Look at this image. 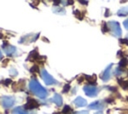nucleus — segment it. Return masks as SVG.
Instances as JSON below:
<instances>
[{
    "mask_svg": "<svg viewBox=\"0 0 128 114\" xmlns=\"http://www.w3.org/2000/svg\"><path fill=\"white\" fill-rule=\"evenodd\" d=\"M29 89H30V91L34 94V95H36V96H38L39 98H45L46 96H47V91H46V89L36 80V79H32L30 82H29Z\"/></svg>",
    "mask_w": 128,
    "mask_h": 114,
    "instance_id": "1",
    "label": "nucleus"
},
{
    "mask_svg": "<svg viewBox=\"0 0 128 114\" xmlns=\"http://www.w3.org/2000/svg\"><path fill=\"white\" fill-rule=\"evenodd\" d=\"M107 26H108L109 30L111 31V33L114 36H116V37H120L121 36L122 31L120 29V26H119L118 22H116V21H109L107 23Z\"/></svg>",
    "mask_w": 128,
    "mask_h": 114,
    "instance_id": "2",
    "label": "nucleus"
},
{
    "mask_svg": "<svg viewBox=\"0 0 128 114\" xmlns=\"http://www.w3.org/2000/svg\"><path fill=\"white\" fill-rule=\"evenodd\" d=\"M40 73H41V77H42V79L44 80V82H45V84L46 85H54V84H58L59 82L57 81V80H55L45 69H41V71H40Z\"/></svg>",
    "mask_w": 128,
    "mask_h": 114,
    "instance_id": "3",
    "label": "nucleus"
},
{
    "mask_svg": "<svg viewBox=\"0 0 128 114\" xmlns=\"http://www.w3.org/2000/svg\"><path fill=\"white\" fill-rule=\"evenodd\" d=\"M0 103L5 109L11 108L15 103V98L12 96H2L0 98Z\"/></svg>",
    "mask_w": 128,
    "mask_h": 114,
    "instance_id": "4",
    "label": "nucleus"
},
{
    "mask_svg": "<svg viewBox=\"0 0 128 114\" xmlns=\"http://www.w3.org/2000/svg\"><path fill=\"white\" fill-rule=\"evenodd\" d=\"M83 90H84L85 94L89 97H95L99 91V89L94 85H86V86H84Z\"/></svg>",
    "mask_w": 128,
    "mask_h": 114,
    "instance_id": "5",
    "label": "nucleus"
},
{
    "mask_svg": "<svg viewBox=\"0 0 128 114\" xmlns=\"http://www.w3.org/2000/svg\"><path fill=\"white\" fill-rule=\"evenodd\" d=\"M3 49H4V52H5L7 55H9V56L14 55V54L16 53V51H17L16 47L7 44V42H4V43H3Z\"/></svg>",
    "mask_w": 128,
    "mask_h": 114,
    "instance_id": "6",
    "label": "nucleus"
},
{
    "mask_svg": "<svg viewBox=\"0 0 128 114\" xmlns=\"http://www.w3.org/2000/svg\"><path fill=\"white\" fill-rule=\"evenodd\" d=\"M39 106V103L36 101V100H34V99H31V98H28V101H27V103L24 105V109L25 110H29V109H34V108H37Z\"/></svg>",
    "mask_w": 128,
    "mask_h": 114,
    "instance_id": "7",
    "label": "nucleus"
},
{
    "mask_svg": "<svg viewBox=\"0 0 128 114\" xmlns=\"http://www.w3.org/2000/svg\"><path fill=\"white\" fill-rule=\"evenodd\" d=\"M112 66H113V64H109V65L107 66V68L104 70V72L102 73V75H101V79H102L103 81L106 82V81L109 80V78H110V71H111Z\"/></svg>",
    "mask_w": 128,
    "mask_h": 114,
    "instance_id": "8",
    "label": "nucleus"
},
{
    "mask_svg": "<svg viewBox=\"0 0 128 114\" xmlns=\"http://www.w3.org/2000/svg\"><path fill=\"white\" fill-rule=\"evenodd\" d=\"M51 101H52L56 106H58V107H60V106L62 105V103H63L62 97H61V95H59V94H55V95L53 96V98H52Z\"/></svg>",
    "mask_w": 128,
    "mask_h": 114,
    "instance_id": "9",
    "label": "nucleus"
},
{
    "mask_svg": "<svg viewBox=\"0 0 128 114\" xmlns=\"http://www.w3.org/2000/svg\"><path fill=\"white\" fill-rule=\"evenodd\" d=\"M74 104H75L77 107H84V106H86L87 102H86V100H85L84 98H82V97H77V98L74 100Z\"/></svg>",
    "mask_w": 128,
    "mask_h": 114,
    "instance_id": "10",
    "label": "nucleus"
},
{
    "mask_svg": "<svg viewBox=\"0 0 128 114\" xmlns=\"http://www.w3.org/2000/svg\"><path fill=\"white\" fill-rule=\"evenodd\" d=\"M103 107H104V104H103L101 101H95V102L91 103V104L88 106L89 109H102Z\"/></svg>",
    "mask_w": 128,
    "mask_h": 114,
    "instance_id": "11",
    "label": "nucleus"
},
{
    "mask_svg": "<svg viewBox=\"0 0 128 114\" xmlns=\"http://www.w3.org/2000/svg\"><path fill=\"white\" fill-rule=\"evenodd\" d=\"M117 14H118V16H120V17L128 15V6H125V7H122L121 9H119L118 12H117Z\"/></svg>",
    "mask_w": 128,
    "mask_h": 114,
    "instance_id": "12",
    "label": "nucleus"
},
{
    "mask_svg": "<svg viewBox=\"0 0 128 114\" xmlns=\"http://www.w3.org/2000/svg\"><path fill=\"white\" fill-rule=\"evenodd\" d=\"M12 114H28L23 107H16L13 109Z\"/></svg>",
    "mask_w": 128,
    "mask_h": 114,
    "instance_id": "13",
    "label": "nucleus"
},
{
    "mask_svg": "<svg viewBox=\"0 0 128 114\" xmlns=\"http://www.w3.org/2000/svg\"><path fill=\"white\" fill-rule=\"evenodd\" d=\"M38 58H39V55H38L37 51H36V50H34V51L30 52V54H29V57L27 58V60H30V59H32L33 61H35V60H37Z\"/></svg>",
    "mask_w": 128,
    "mask_h": 114,
    "instance_id": "14",
    "label": "nucleus"
},
{
    "mask_svg": "<svg viewBox=\"0 0 128 114\" xmlns=\"http://www.w3.org/2000/svg\"><path fill=\"white\" fill-rule=\"evenodd\" d=\"M53 12L57 13V14H64L65 13V11L60 7H53Z\"/></svg>",
    "mask_w": 128,
    "mask_h": 114,
    "instance_id": "15",
    "label": "nucleus"
},
{
    "mask_svg": "<svg viewBox=\"0 0 128 114\" xmlns=\"http://www.w3.org/2000/svg\"><path fill=\"white\" fill-rule=\"evenodd\" d=\"M74 15L78 18V19H83V17H84V13H82V12H80V11H78V10H75L74 11Z\"/></svg>",
    "mask_w": 128,
    "mask_h": 114,
    "instance_id": "16",
    "label": "nucleus"
},
{
    "mask_svg": "<svg viewBox=\"0 0 128 114\" xmlns=\"http://www.w3.org/2000/svg\"><path fill=\"white\" fill-rule=\"evenodd\" d=\"M123 69H122V67H120V66H118L116 69H115V72H114V74L116 75V76H119V75H121L122 73H123Z\"/></svg>",
    "mask_w": 128,
    "mask_h": 114,
    "instance_id": "17",
    "label": "nucleus"
},
{
    "mask_svg": "<svg viewBox=\"0 0 128 114\" xmlns=\"http://www.w3.org/2000/svg\"><path fill=\"white\" fill-rule=\"evenodd\" d=\"M71 112H72V109H71V107H70V106H68V105L64 106L62 113H64V114H68V113H71Z\"/></svg>",
    "mask_w": 128,
    "mask_h": 114,
    "instance_id": "18",
    "label": "nucleus"
},
{
    "mask_svg": "<svg viewBox=\"0 0 128 114\" xmlns=\"http://www.w3.org/2000/svg\"><path fill=\"white\" fill-rule=\"evenodd\" d=\"M127 64H128V60L126 58H123V59H121V61L119 63V66L120 67H125Z\"/></svg>",
    "mask_w": 128,
    "mask_h": 114,
    "instance_id": "19",
    "label": "nucleus"
},
{
    "mask_svg": "<svg viewBox=\"0 0 128 114\" xmlns=\"http://www.w3.org/2000/svg\"><path fill=\"white\" fill-rule=\"evenodd\" d=\"M119 83L121 84V86H122V88L123 89H125V90H128V81H121V80H119Z\"/></svg>",
    "mask_w": 128,
    "mask_h": 114,
    "instance_id": "20",
    "label": "nucleus"
},
{
    "mask_svg": "<svg viewBox=\"0 0 128 114\" xmlns=\"http://www.w3.org/2000/svg\"><path fill=\"white\" fill-rule=\"evenodd\" d=\"M9 73H10V75L11 76H15V75H17V71L14 69V68H12V69H10V71H9Z\"/></svg>",
    "mask_w": 128,
    "mask_h": 114,
    "instance_id": "21",
    "label": "nucleus"
},
{
    "mask_svg": "<svg viewBox=\"0 0 128 114\" xmlns=\"http://www.w3.org/2000/svg\"><path fill=\"white\" fill-rule=\"evenodd\" d=\"M31 71H32V72H40L38 66H33V67L31 68Z\"/></svg>",
    "mask_w": 128,
    "mask_h": 114,
    "instance_id": "22",
    "label": "nucleus"
},
{
    "mask_svg": "<svg viewBox=\"0 0 128 114\" xmlns=\"http://www.w3.org/2000/svg\"><path fill=\"white\" fill-rule=\"evenodd\" d=\"M120 43H122V44H127V45H128V39H127V38H125V39H120Z\"/></svg>",
    "mask_w": 128,
    "mask_h": 114,
    "instance_id": "23",
    "label": "nucleus"
},
{
    "mask_svg": "<svg viewBox=\"0 0 128 114\" xmlns=\"http://www.w3.org/2000/svg\"><path fill=\"white\" fill-rule=\"evenodd\" d=\"M69 89H70V86H69L68 84H66V85H65V88L63 89V93H66V92H67Z\"/></svg>",
    "mask_w": 128,
    "mask_h": 114,
    "instance_id": "24",
    "label": "nucleus"
},
{
    "mask_svg": "<svg viewBox=\"0 0 128 114\" xmlns=\"http://www.w3.org/2000/svg\"><path fill=\"white\" fill-rule=\"evenodd\" d=\"M123 25H124V27H125L126 29H128V18L123 21Z\"/></svg>",
    "mask_w": 128,
    "mask_h": 114,
    "instance_id": "25",
    "label": "nucleus"
},
{
    "mask_svg": "<svg viewBox=\"0 0 128 114\" xmlns=\"http://www.w3.org/2000/svg\"><path fill=\"white\" fill-rule=\"evenodd\" d=\"M107 30H108V26H107V23H106V24L103 25V27H102V31H103V32H106Z\"/></svg>",
    "mask_w": 128,
    "mask_h": 114,
    "instance_id": "26",
    "label": "nucleus"
},
{
    "mask_svg": "<svg viewBox=\"0 0 128 114\" xmlns=\"http://www.w3.org/2000/svg\"><path fill=\"white\" fill-rule=\"evenodd\" d=\"M9 83H11V79H6V80L4 81V84H5V85H7V84H9Z\"/></svg>",
    "mask_w": 128,
    "mask_h": 114,
    "instance_id": "27",
    "label": "nucleus"
},
{
    "mask_svg": "<svg viewBox=\"0 0 128 114\" xmlns=\"http://www.w3.org/2000/svg\"><path fill=\"white\" fill-rule=\"evenodd\" d=\"M78 114H88V111H81V112H78Z\"/></svg>",
    "mask_w": 128,
    "mask_h": 114,
    "instance_id": "28",
    "label": "nucleus"
},
{
    "mask_svg": "<svg viewBox=\"0 0 128 114\" xmlns=\"http://www.w3.org/2000/svg\"><path fill=\"white\" fill-rule=\"evenodd\" d=\"M80 3H81V4H88L87 1H80Z\"/></svg>",
    "mask_w": 128,
    "mask_h": 114,
    "instance_id": "29",
    "label": "nucleus"
},
{
    "mask_svg": "<svg viewBox=\"0 0 128 114\" xmlns=\"http://www.w3.org/2000/svg\"><path fill=\"white\" fill-rule=\"evenodd\" d=\"M2 59V52H1V50H0V60Z\"/></svg>",
    "mask_w": 128,
    "mask_h": 114,
    "instance_id": "30",
    "label": "nucleus"
},
{
    "mask_svg": "<svg viewBox=\"0 0 128 114\" xmlns=\"http://www.w3.org/2000/svg\"><path fill=\"white\" fill-rule=\"evenodd\" d=\"M96 114H102V112H98V113H96Z\"/></svg>",
    "mask_w": 128,
    "mask_h": 114,
    "instance_id": "31",
    "label": "nucleus"
},
{
    "mask_svg": "<svg viewBox=\"0 0 128 114\" xmlns=\"http://www.w3.org/2000/svg\"><path fill=\"white\" fill-rule=\"evenodd\" d=\"M127 39H128V35H127Z\"/></svg>",
    "mask_w": 128,
    "mask_h": 114,
    "instance_id": "32",
    "label": "nucleus"
}]
</instances>
